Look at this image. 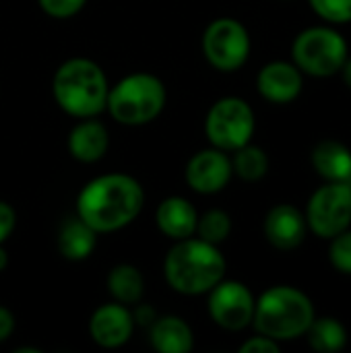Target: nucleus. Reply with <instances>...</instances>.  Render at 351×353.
Instances as JSON below:
<instances>
[{
  "mask_svg": "<svg viewBox=\"0 0 351 353\" xmlns=\"http://www.w3.org/2000/svg\"><path fill=\"white\" fill-rule=\"evenodd\" d=\"M14 314L6 306H0V343L14 333Z\"/></svg>",
  "mask_w": 351,
  "mask_h": 353,
  "instance_id": "29",
  "label": "nucleus"
},
{
  "mask_svg": "<svg viewBox=\"0 0 351 353\" xmlns=\"http://www.w3.org/2000/svg\"><path fill=\"white\" fill-rule=\"evenodd\" d=\"M14 352H17V353H25V352H29V353H39V350H35V347H17Z\"/></svg>",
  "mask_w": 351,
  "mask_h": 353,
  "instance_id": "33",
  "label": "nucleus"
},
{
  "mask_svg": "<svg viewBox=\"0 0 351 353\" xmlns=\"http://www.w3.org/2000/svg\"><path fill=\"white\" fill-rule=\"evenodd\" d=\"M308 343L314 352L319 353H335L345 347L348 343V331L345 327L333 319V316H323L312 321V325L306 331Z\"/></svg>",
  "mask_w": 351,
  "mask_h": 353,
  "instance_id": "21",
  "label": "nucleus"
},
{
  "mask_svg": "<svg viewBox=\"0 0 351 353\" xmlns=\"http://www.w3.org/2000/svg\"><path fill=\"white\" fill-rule=\"evenodd\" d=\"M149 341L159 353H190L194 347V335L190 325L174 314L157 316L149 327Z\"/></svg>",
  "mask_w": 351,
  "mask_h": 353,
  "instance_id": "17",
  "label": "nucleus"
},
{
  "mask_svg": "<svg viewBox=\"0 0 351 353\" xmlns=\"http://www.w3.org/2000/svg\"><path fill=\"white\" fill-rule=\"evenodd\" d=\"M134 331V316L126 304L112 302L99 306L89 319V335L103 350H118L126 345Z\"/></svg>",
  "mask_w": 351,
  "mask_h": 353,
  "instance_id": "12",
  "label": "nucleus"
},
{
  "mask_svg": "<svg viewBox=\"0 0 351 353\" xmlns=\"http://www.w3.org/2000/svg\"><path fill=\"white\" fill-rule=\"evenodd\" d=\"M234 157H232V168H234V174L246 182H259L267 176L269 172V157L267 153L257 147V145H250L246 143L244 147L232 151Z\"/></svg>",
  "mask_w": 351,
  "mask_h": 353,
  "instance_id": "22",
  "label": "nucleus"
},
{
  "mask_svg": "<svg viewBox=\"0 0 351 353\" xmlns=\"http://www.w3.org/2000/svg\"><path fill=\"white\" fill-rule=\"evenodd\" d=\"M306 223L319 238L331 240L351 223V184L327 182L308 201Z\"/></svg>",
  "mask_w": 351,
  "mask_h": 353,
  "instance_id": "9",
  "label": "nucleus"
},
{
  "mask_svg": "<svg viewBox=\"0 0 351 353\" xmlns=\"http://www.w3.org/2000/svg\"><path fill=\"white\" fill-rule=\"evenodd\" d=\"M108 290L112 298L120 304L132 306L139 304L145 294V279L143 273L128 263L116 265L108 275Z\"/></svg>",
  "mask_w": 351,
  "mask_h": 353,
  "instance_id": "20",
  "label": "nucleus"
},
{
  "mask_svg": "<svg viewBox=\"0 0 351 353\" xmlns=\"http://www.w3.org/2000/svg\"><path fill=\"white\" fill-rule=\"evenodd\" d=\"M155 221L159 232L178 242L184 238H192L197 232V221H199V213L194 209V205L190 201H186L184 196H170L163 199L155 211Z\"/></svg>",
  "mask_w": 351,
  "mask_h": 353,
  "instance_id": "15",
  "label": "nucleus"
},
{
  "mask_svg": "<svg viewBox=\"0 0 351 353\" xmlns=\"http://www.w3.org/2000/svg\"><path fill=\"white\" fill-rule=\"evenodd\" d=\"M184 176H186V184L194 192L217 194L230 184L234 176L232 157L217 147L203 149L188 159Z\"/></svg>",
  "mask_w": 351,
  "mask_h": 353,
  "instance_id": "11",
  "label": "nucleus"
},
{
  "mask_svg": "<svg viewBox=\"0 0 351 353\" xmlns=\"http://www.w3.org/2000/svg\"><path fill=\"white\" fill-rule=\"evenodd\" d=\"M341 72H343V81H345V85L351 89V58H348V60L343 62Z\"/></svg>",
  "mask_w": 351,
  "mask_h": 353,
  "instance_id": "31",
  "label": "nucleus"
},
{
  "mask_svg": "<svg viewBox=\"0 0 351 353\" xmlns=\"http://www.w3.org/2000/svg\"><path fill=\"white\" fill-rule=\"evenodd\" d=\"M14 228H17V213H14V209L8 203L0 201V244H4L10 238Z\"/></svg>",
  "mask_w": 351,
  "mask_h": 353,
  "instance_id": "28",
  "label": "nucleus"
},
{
  "mask_svg": "<svg viewBox=\"0 0 351 353\" xmlns=\"http://www.w3.org/2000/svg\"><path fill=\"white\" fill-rule=\"evenodd\" d=\"M97 232L79 215L66 219L58 234V250L66 261H85L97 248Z\"/></svg>",
  "mask_w": 351,
  "mask_h": 353,
  "instance_id": "18",
  "label": "nucleus"
},
{
  "mask_svg": "<svg viewBox=\"0 0 351 353\" xmlns=\"http://www.w3.org/2000/svg\"><path fill=\"white\" fill-rule=\"evenodd\" d=\"M232 234V217L221 211V209H211L207 213H203L197 221V232L194 236L219 246L221 242H225Z\"/></svg>",
  "mask_w": 351,
  "mask_h": 353,
  "instance_id": "23",
  "label": "nucleus"
},
{
  "mask_svg": "<svg viewBox=\"0 0 351 353\" xmlns=\"http://www.w3.org/2000/svg\"><path fill=\"white\" fill-rule=\"evenodd\" d=\"M41 10L54 19H68L74 17L79 10H83V6L87 4V0H37Z\"/></svg>",
  "mask_w": 351,
  "mask_h": 353,
  "instance_id": "26",
  "label": "nucleus"
},
{
  "mask_svg": "<svg viewBox=\"0 0 351 353\" xmlns=\"http://www.w3.org/2000/svg\"><path fill=\"white\" fill-rule=\"evenodd\" d=\"M294 64L310 77H333L348 60L345 37L331 27H310L292 46Z\"/></svg>",
  "mask_w": 351,
  "mask_h": 353,
  "instance_id": "6",
  "label": "nucleus"
},
{
  "mask_svg": "<svg viewBox=\"0 0 351 353\" xmlns=\"http://www.w3.org/2000/svg\"><path fill=\"white\" fill-rule=\"evenodd\" d=\"M228 263L219 246L197 236L178 240L163 261L168 285L182 296L209 294L223 277Z\"/></svg>",
  "mask_w": 351,
  "mask_h": 353,
  "instance_id": "2",
  "label": "nucleus"
},
{
  "mask_svg": "<svg viewBox=\"0 0 351 353\" xmlns=\"http://www.w3.org/2000/svg\"><path fill=\"white\" fill-rule=\"evenodd\" d=\"M312 165L327 182L351 184V151L339 141H321L312 151Z\"/></svg>",
  "mask_w": 351,
  "mask_h": 353,
  "instance_id": "19",
  "label": "nucleus"
},
{
  "mask_svg": "<svg viewBox=\"0 0 351 353\" xmlns=\"http://www.w3.org/2000/svg\"><path fill=\"white\" fill-rule=\"evenodd\" d=\"M240 353H279V343L265 335H259V337L244 341L240 345Z\"/></svg>",
  "mask_w": 351,
  "mask_h": 353,
  "instance_id": "27",
  "label": "nucleus"
},
{
  "mask_svg": "<svg viewBox=\"0 0 351 353\" xmlns=\"http://www.w3.org/2000/svg\"><path fill=\"white\" fill-rule=\"evenodd\" d=\"M8 267V252L4 250V246L0 244V273Z\"/></svg>",
  "mask_w": 351,
  "mask_h": 353,
  "instance_id": "32",
  "label": "nucleus"
},
{
  "mask_svg": "<svg viewBox=\"0 0 351 353\" xmlns=\"http://www.w3.org/2000/svg\"><path fill=\"white\" fill-rule=\"evenodd\" d=\"M52 93L62 112L72 118H97L106 112L110 83L103 68L89 58H68L52 81Z\"/></svg>",
  "mask_w": 351,
  "mask_h": 353,
  "instance_id": "3",
  "label": "nucleus"
},
{
  "mask_svg": "<svg viewBox=\"0 0 351 353\" xmlns=\"http://www.w3.org/2000/svg\"><path fill=\"white\" fill-rule=\"evenodd\" d=\"M132 316H134V325H143V327H151L153 321L157 319L155 310L149 308V306H139V308L132 312Z\"/></svg>",
  "mask_w": 351,
  "mask_h": 353,
  "instance_id": "30",
  "label": "nucleus"
},
{
  "mask_svg": "<svg viewBox=\"0 0 351 353\" xmlns=\"http://www.w3.org/2000/svg\"><path fill=\"white\" fill-rule=\"evenodd\" d=\"M308 232L306 215L294 205H275L265 217V238L277 250L298 248Z\"/></svg>",
  "mask_w": 351,
  "mask_h": 353,
  "instance_id": "14",
  "label": "nucleus"
},
{
  "mask_svg": "<svg viewBox=\"0 0 351 353\" xmlns=\"http://www.w3.org/2000/svg\"><path fill=\"white\" fill-rule=\"evenodd\" d=\"M331 248H329V259L331 265L343 273V275H351V230L348 228L345 232L337 234L335 238H331Z\"/></svg>",
  "mask_w": 351,
  "mask_h": 353,
  "instance_id": "24",
  "label": "nucleus"
},
{
  "mask_svg": "<svg viewBox=\"0 0 351 353\" xmlns=\"http://www.w3.org/2000/svg\"><path fill=\"white\" fill-rule=\"evenodd\" d=\"M302 70L292 62H269L257 77L259 93L271 103H290L302 91Z\"/></svg>",
  "mask_w": 351,
  "mask_h": 353,
  "instance_id": "13",
  "label": "nucleus"
},
{
  "mask_svg": "<svg viewBox=\"0 0 351 353\" xmlns=\"http://www.w3.org/2000/svg\"><path fill=\"white\" fill-rule=\"evenodd\" d=\"M314 316L312 300L304 292L292 285H275L257 300L252 325L259 335L279 343L306 335Z\"/></svg>",
  "mask_w": 351,
  "mask_h": 353,
  "instance_id": "4",
  "label": "nucleus"
},
{
  "mask_svg": "<svg viewBox=\"0 0 351 353\" xmlns=\"http://www.w3.org/2000/svg\"><path fill=\"white\" fill-rule=\"evenodd\" d=\"M110 147L108 128L97 118H81L68 134V151L81 163H95L103 159Z\"/></svg>",
  "mask_w": 351,
  "mask_h": 353,
  "instance_id": "16",
  "label": "nucleus"
},
{
  "mask_svg": "<svg viewBox=\"0 0 351 353\" xmlns=\"http://www.w3.org/2000/svg\"><path fill=\"white\" fill-rule=\"evenodd\" d=\"M145 190L128 174H103L83 186L77 215L97 234H112L130 225L143 211Z\"/></svg>",
  "mask_w": 351,
  "mask_h": 353,
  "instance_id": "1",
  "label": "nucleus"
},
{
  "mask_svg": "<svg viewBox=\"0 0 351 353\" xmlns=\"http://www.w3.org/2000/svg\"><path fill=\"white\" fill-rule=\"evenodd\" d=\"M201 43L207 62L221 72H234L242 68L250 56L248 29L232 17L211 21L203 33Z\"/></svg>",
  "mask_w": 351,
  "mask_h": 353,
  "instance_id": "8",
  "label": "nucleus"
},
{
  "mask_svg": "<svg viewBox=\"0 0 351 353\" xmlns=\"http://www.w3.org/2000/svg\"><path fill=\"white\" fill-rule=\"evenodd\" d=\"M254 112L240 97H221L217 99L205 118V134L211 147H217L225 153L236 151L250 143L254 134Z\"/></svg>",
  "mask_w": 351,
  "mask_h": 353,
  "instance_id": "7",
  "label": "nucleus"
},
{
  "mask_svg": "<svg viewBox=\"0 0 351 353\" xmlns=\"http://www.w3.org/2000/svg\"><path fill=\"white\" fill-rule=\"evenodd\" d=\"M312 10L329 23H350L351 0H308Z\"/></svg>",
  "mask_w": 351,
  "mask_h": 353,
  "instance_id": "25",
  "label": "nucleus"
},
{
  "mask_svg": "<svg viewBox=\"0 0 351 353\" xmlns=\"http://www.w3.org/2000/svg\"><path fill=\"white\" fill-rule=\"evenodd\" d=\"M254 304L252 292L240 281L221 279L209 292V314L213 323L225 331H242L252 325Z\"/></svg>",
  "mask_w": 351,
  "mask_h": 353,
  "instance_id": "10",
  "label": "nucleus"
},
{
  "mask_svg": "<svg viewBox=\"0 0 351 353\" xmlns=\"http://www.w3.org/2000/svg\"><path fill=\"white\" fill-rule=\"evenodd\" d=\"M168 91L159 77L151 72H132L110 87L106 110L124 126H145L166 108Z\"/></svg>",
  "mask_w": 351,
  "mask_h": 353,
  "instance_id": "5",
  "label": "nucleus"
}]
</instances>
